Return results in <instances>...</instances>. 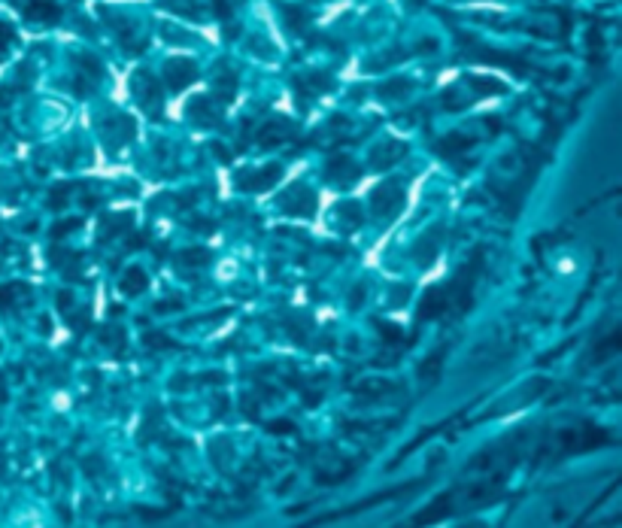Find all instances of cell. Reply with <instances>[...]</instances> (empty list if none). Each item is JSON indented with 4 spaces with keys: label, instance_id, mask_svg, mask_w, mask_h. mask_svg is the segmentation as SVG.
<instances>
[{
    "label": "cell",
    "instance_id": "cell-1",
    "mask_svg": "<svg viewBox=\"0 0 622 528\" xmlns=\"http://www.w3.org/2000/svg\"><path fill=\"white\" fill-rule=\"evenodd\" d=\"M277 207L286 212V216H295V219H313L316 210H319V198H316V192L310 185L304 183H291L286 192H282V198L277 200Z\"/></svg>",
    "mask_w": 622,
    "mask_h": 528
},
{
    "label": "cell",
    "instance_id": "cell-2",
    "mask_svg": "<svg viewBox=\"0 0 622 528\" xmlns=\"http://www.w3.org/2000/svg\"><path fill=\"white\" fill-rule=\"evenodd\" d=\"M404 188L398 183H380L377 188L370 192V207H373V216L377 219H392L395 212L404 207Z\"/></svg>",
    "mask_w": 622,
    "mask_h": 528
},
{
    "label": "cell",
    "instance_id": "cell-3",
    "mask_svg": "<svg viewBox=\"0 0 622 528\" xmlns=\"http://www.w3.org/2000/svg\"><path fill=\"white\" fill-rule=\"evenodd\" d=\"M282 176V164H267L262 171H240L234 179V185L240 188V192H267V188H274Z\"/></svg>",
    "mask_w": 622,
    "mask_h": 528
},
{
    "label": "cell",
    "instance_id": "cell-4",
    "mask_svg": "<svg viewBox=\"0 0 622 528\" xmlns=\"http://www.w3.org/2000/svg\"><path fill=\"white\" fill-rule=\"evenodd\" d=\"M295 134H298L295 122H289V119H270V122H264V125H258L255 143L264 146V149H270V146H279V143L291 140Z\"/></svg>",
    "mask_w": 622,
    "mask_h": 528
},
{
    "label": "cell",
    "instance_id": "cell-5",
    "mask_svg": "<svg viewBox=\"0 0 622 528\" xmlns=\"http://www.w3.org/2000/svg\"><path fill=\"white\" fill-rule=\"evenodd\" d=\"M444 313H449V298H446V289L444 283L440 286H431L425 291L422 304H419V313H416V319L419 322H431L437 316H444Z\"/></svg>",
    "mask_w": 622,
    "mask_h": 528
},
{
    "label": "cell",
    "instance_id": "cell-6",
    "mask_svg": "<svg viewBox=\"0 0 622 528\" xmlns=\"http://www.w3.org/2000/svg\"><path fill=\"white\" fill-rule=\"evenodd\" d=\"M328 183H334V185H353V183H358V176H361V167L349 158V155H334L331 161H328Z\"/></svg>",
    "mask_w": 622,
    "mask_h": 528
},
{
    "label": "cell",
    "instance_id": "cell-7",
    "mask_svg": "<svg viewBox=\"0 0 622 528\" xmlns=\"http://www.w3.org/2000/svg\"><path fill=\"white\" fill-rule=\"evenodd\" d=\"M164 80H167V85H171L173 92H183V88H188L191 82L198 80V67L191 61H186V58H173L171 64L164 67Z\"/></svg>",
    "mask_w": 622,
    "mask_h": 528
},
{
    "label": "cell",
    "instance_id": "cell-8",
    "mask_svg": "<svg viewBox=\"0 0 622 528\" xmlns=\"http://www.w3.org/2000/svg\"><path fill=\"white\" fill-rule=\"evenodd\" d=\"M188 119L195 122L198 128H219L222 109L213 104L210 97H195V100H191V107H188Z\"/></svg>",
    "mask_w": 622,
    "mask_h": 528
},
{
    "label": "cell",
    "instance_id": "cell-9",
    "mask_svg": "<svg viewBox=\"0 0 622 528\" xmlns=\"http://www.w3.org/2000/svg\"><path fill=\"white\" fill-rule=\"evenodd\" d=\"M131 88H134V95H137L140 104L155 116V107H152V104H161V100H158V97H161V95H158V82L152 80L149 73H140L137 80L131 82Z\"/></svg>",
    "mask_w": 622,
    "mask_h": 528
},
{
    "label": "cell",
    "instance_id": "cell-10",
    "mask_svg": "<svg viewBox=\"0 0 622 528\" xmlns=\"http://www.w3.org/2000/svg\"><path fill=\"white\" fill-rule=\"evenodd\" d=\"M440 237H444V228H437L431 231V237H422L419 243H416V249H413V258H416V264H422V267H428L437 258V252H440Z\"/></svg>",
    "mask_w": 622,
    "mask_h": 528
},
{
    "label": "cell",
    "instance_id": "cell-11",
    "mask_svg": "<svg viewBox=\"0 0 622 528\" xmlns=\"http://www.w3.org/2000/svg\"><path fill=\"white\" fill-rule=\"evenodd\" d=\"M210 262H213V252L200 249V246H191V249H183L176 255V264L186 267V271H200V267H207Z\"/></svg>",
    "mask_w": 622,
    "mask_h": 528
},
{
    "label": "cell",
    "instance_id": "cell-12",
    "mask_svg": "<svg viewBox=\"0 0 622 528\" xmlns=\"http://www.w3.org/2000/svg\"><path fill=\"white\" fill-rule=\"evenodd\" d=\"M131 212H116V216H104V222H100V234L97 240H109L116 237V234H122L124 228H131Z\"/></svg>",
    "mask_w": 622,
    "mask_h": 528
},
{
    "label": "cell",
    "instance_id": "cell-13",
    "mask_svg": "<svg viewBox=\"0 0 622 528\" xmlns=\"http://www.w3.org/2000/svg\"><path fill=\"white\" fill-rule=\"evenodd\" d=\"M119 289H122V295H143L146 289H149V276H146L140 267H131L128 274L122 276V283H119Z\"/></svg>",
    "mask_w": 622,
    "mask_h": 528
},
{
    "label": "cell",
    "instance_id": "cell-14",
    "mask_svg": "<svg viewBox=\"0 0 622 528\" xmlns=\"http://www.w3.org/2000/svg\"><path fill=\"white\" fill-rule=\"evenodd\" d=\"M404 155H407V146H404V143H389L382 152L373 155V167H377V171H389V167L398 164Z\"/></svg>",
    "mask_w": 622,
    "mask_h": 528
},
{
    "label": "cell",
    "instance_id": "cell-15",
    "mask_svg": "<svg viewBox=\"0 0 622 528\" xmlns=\"http://www.w3.org/2000/svg\"><path fill=\"white\" fill-rule=\"evenodd\" d=\"M468 149H473V137H468V134H449V137H444L437 143L440 155H461Z\"/></svg>",
    "mask_w": 622,
    "mask_h": 528
},
{
    "label": "cell",
    "instance_id": "cell-16",
    "mask_svg": "<svg viewBox=\"0 0 622 528\" xmlns=\"http://www.w3.org/2000/svg\"><path fill=\"white\" fill-rule=\"evenodd\" d=\"M310 328H313V322H310V316H304V313H295L291 319H286V331L295 337V343H301V346H307Z\"/></svg>",
    "mask_w": 622,
    "mask_h": 528
},
{
    "label": "cell",
    "instance_id": "cell-17",
    "mask_svg": "<svg viewBox=\"0 0 622 528\" xmlns=\"http://www.w3.org/2000/svg\"><path fill=\"white\" fill-rule=\"evenodd\" d=\"M49 258H52V264L58 267L61 274H64V271H79V262H82V258H79L76 252H70V249H64V252H61V246H52Z\"/></svg>",
    "mask_w": 622,
    "mask_h": 528
},
{
    "label": "cell",
    "instance_id": "cell-18",
    "mask_svg": "<svg viewBox=\"0 0 622 528\" xmlns=\"http://www.w3.org/2000/svg\"><path fill=\"white\" fill-rule=\"evenodd\" d=\"M377 331L382 334V343H386V346H410L398 325H392L386 319H377Z\"/></svg>",
    "mask_w": 622,
    "mask_h": 528
},
{
    "label": "cell",
    "instance_id": "cell-19",
    "mask_svg": "<svg viewBox=\"0 0 622 528\" xmlns=\"http://www.w3.org/2000/svg\"><path fill=\"white\" fill-rule=\"evenodd\" d=\"M616 350H619V334H610L607 340H604V346H601V350L595 352V358H598V362H604V358H607V355H613Z\"/></svg>",
    "mask_w": 622,
    "mask_h": 528
},
{
    "label": "cell",
    "instance_id": "cell-20",
    "mask_svg": "<svg viewBox=\"0 0 622 528\" xmlns=\"http://www.w3.org/2000/svg\"><path fill=\"white\" fill-rule=\"evenodd\" d=\"M267 431H270V434H295V422H291V419L267 422Z\"/></svg>",
    "mask_w": 622,
    "mask_h": 528
},
{
    "label": "cell",
    "instance_id": "cell-21",
    "mask_svg": "<svg viewBox=\"0 0 622 528\" xmlns=\"http://www.w3.org/2000/svg\"><path fill=\"white\" fill-rule=\"evenodd\" d=\"M341 216H346V219H349V222H346L349 228H358V225H361V212H358V207H355V204H341Z\"/></svg>",
    "mask_w": 622,
    "mask_h": 528
},
{
    "label": "cell",
    "instance_id": "cell-22",
    "mask_svg": "<svg viewBox=\"0 0 622 528\" xmlns=\"http://www.w3.org/2000/svg\"><path fill=\"white\" fill-rule=\"evenodd\" d=\"M79 228V219H67V225H55L52 228V237H64V234H70Z\"/></svg>",
    "mask_w": 622,
    "mask_h": 528
},
{
    "label": "cell",
    "instance_id": "cell-23",
    "mask_svg": "<svg viewBox=\"0 0 622 528\" xmlns=\"http://www.w3.org/2000/svg\"><path fill=\"white\" fill-rule=\"evenodd\" d=\"M146 343H149L152 350H158V346H161V350H167V346H171V340H167L164 334H149V337H146Z\"/></svg>",
    "mask_w": 622,
    "mask_h": 528
},
{
    "label": "cell",
    "instance_id": "cell-24",
    "mask_svg": "<svg viewBox=\"0 0 622 528\" xmlns=\"http://www.w3.org/2000/svg\"><path fill=\"white\" fill-rule=\"evenodd\" d=\"M243 413H246L249 419H258V407L252 404V398H243Z\"/></svg>",
    "mask_w": 622,
    "mask_h": 528
},
{
    "label": "cell",
    "instance_id": "cell-25",
    "mask_svg": "<svg viewBox=\"0 0 622 528\" xmlns=\"http://www.w3.org/2000/svg\"><path fill=\"white\" fill-rule=\"evenodd\" d=\"M143 243H146V234H137V237H131L128 249H143Z\"/></svg>",
    "mask_w": 622,
    "mask_h": 528
},
{
    "label": "cell",
    "instance_id": "cell-26",
    "mask_svg": "<svg viewBox=\"0 0 622 528\" xmlns=\"http://www.w3.org/2000/svg\"><path fill=\"white\" fill-rule=\"evenodd\" d=\"M176 307H179L176 301H167V304H158L155 310H158V313H167V310H176Z\"/></svg>",
    "mask_w": 622,
    "mask_h": 528
}]
</instances>
